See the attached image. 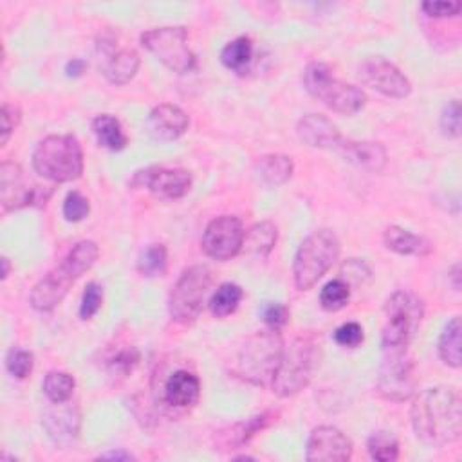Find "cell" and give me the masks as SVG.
Wrapping results in <instances>:
<instances>
[{
  "label": "cell",
  "mask_w": 462,
  "mask_h": 462,
  "mask_svg": "<svg viewBox=\"0 0 462 462\" xmlns=\"http://www.w3.org/2000/svg\"><path fill=\"white\" fill-rule=\"evenodd\" d=\"M297 134L302 143L313 148H338L342 134L338 127L322 114H307L300 120Z\"/></svg>",
  "instance_id": "ffe728a7"
},
{
  "label": "cell",
  "mask_w": 462,
  "mask_h": 462,
  "mask_svg": "<svg viewBox=\"0 0 462 462\" xmlns=\"http://www.w3.org/2000/svg\"><path fill=\"white\" fill-rule=\"evenodd\" d=\"M141 46L177 75L195 69V55L188 46V31L181 26L155 28L141 35Z\"/></svg>",
  "instance_id": "9c48e42d"
},
{
  "label": "cell",
  "mask_w": 462,
  "mask_h": 462,
  "mask_svg": "<svg viewBox=\"0 0 462 462\" xmlns=\"http://www.w3.org/2000/svg\"><path fill=\"white\" fill-rule=\"evenodd\" d=\"M220 62L224 67L235 73H244L253 62V42L250 37H239L226 44L220 53Z\"/></svg>",
  "instance_id": "f1b7e54d"
},
{
  "label": "cell",
  "mask_w": 462,
  "mask_h": 462,
  "mask_svg": "<svg viewBox=\"0 0 462 462\" xmlns=\"http://www.w3.org/2000/svg\"><path fill=\"white\" fill-rule=\"evenodd\" d=\"M200 397V381L193 372L177 370L164 385V401L172 408H191Z\"/></svg>",
  "instance_id": "7402d4cb"
},
{
  "label": "cell",
  "mask_w": 462,
  "mask_h": 462,
  "mask_svg": "<svg viewBox=\"0 0 462 462\" xmlns=\"http://www.w3.org/2000/svg\"><path fill=\"white\" fill-rule=\"evenodd\" d=\"M168 264V252L163 244H152L141 252L138 259V270L147 279L163 277Z\"/></svg>",
  "instance_id": "d6a6232c"
},
{
  "label": "cell",
  "mask_w": 462,
  "mask_h": 462,
  "mask_svg": "<svg viewBox=\"0 0 462 462\" xmlns=\"http://www.w3.org/2000/svg\"><path fill=\"white\" fill-rule=\"evenodd\" d=\"M67 403H58V408L48 410L44 417V428L49 439L60 448H71L78 440L82 424L80 410Z\"/></svg>",
  "instance_id": "e0dca14e"
},
{
  "label": "cell",
  "mask_w": 462,
  "mask_h": 462,
  "mask_svg": "<svg viewBox=\"0 0 462 462\" xmlns=\"http://www.w3.org/2000/svg\"><path fill=\"white\" fill-rule=\"evenodd\" d=\"M244 226L241 218L222 215L213 218L202 235V250L209 259L229 261L241 253L244 244Z\"/></svg>",
  "instance_id": "30bf717a"
},
{
  "label": "cell",
  "mask_w": 462,
  "mask_h": 462,
  "mask_svg": "<svg viewBox=\"0 0 462 462\" xmlns=\"http://www.w3.org/2000/svg\"><path fill=\"white\" fill-rule=\"evenodd\" d=\"M139 363V352L136 349H123L120 351L111 361H109V370L112 376H129Z\"/></svg>",
  "instance_id": "ab89813d"
},
{
  "label": "cell",
  "mask_w": 462,
  "mask_h": 462,
  "mask_svg": "<svg viewBox=\"0 0 462 462\" xmlns=\"http://www.w3.org/2000/svg\"><path fill=\"white\" fill-rule=\"evenodd\" d=\"M100 248L93 241H80L60 264L75 280L84 277L98 261Z\"/></svg>",
  "instance_id": "83f0119b"
},
{
  "label": "cell",
  "mask_w": 462,
  "mask_h": 462,
  "mask_svg": "<svg viewBox=\"0 0 462 462\" xmlns=\"http://www.w3.org/2000/svg\"><path fill=\"white\" fill-rule=\"evenodd\" d=\"M76 280L62 268L58 266L57 270H53L51 273H48L31 291L30 302L33 306V309L40 311V313H49L53 311L67 295L69 288L75 284Z\"/></svg>",
  "instance_id": "ac0fdd59"
},
{
  "label": "cell",
  "mask_w": 462,
  "mask_h": 462,
  "mask_svg": "<svg viewBox=\"0 0 462 462\" xmlns=\"http://www.w3.org/2000/svg\"><path fill=\"white\" fill-rule=\"evenodd\" d=\"M147 127L155 139L175 141L188 130L190 118L181 107L173 103H161L148 114Z\"/></svg>",
  "instance_id": "d6986e66"
},
{
  "label": "cell",
  "mask_w": 462,
  "mask_h": 462,
  "mask_svg": "<svg viewBox=\"0 0 462 462\" xmlns=\"http://www.w3.org/2000/svg\"><path fill=\"white\" fill-rule=\"evenodd\" d=\"M277 413L273 412H264L261 415H255L252 419H248L246 422H239L234 428H229L227 433H222V444L226 448H241L244 444H248L259 431H262L264 428H268L275 419Z\"/></svg>",
  "instance_id": "d4e9b609"
},
{
  "label": "cell",
  "mask_w": 462,
  "mask_h": 462,
  "mask_svg": "<svg viewBox=\"0 0 462 462\" xmlns=\"http://www.w3.org/2000/svg\"><path fill=\"white\" fill-rule=\"evenodd\" d=\"M284 354V340L280 331L255 333L243 345L237 358V374L257 386H268L279 369Z\"/></svg>",
  "instance_id": "277c9868"
},
{
  "label": "cell",
  "mask_w": 462,
  "mask_h": 462,
  "mask_svg": "<svg viewBox=\"0 0 462 462\" xmlns=\"http://www.w3.org/2000/svg\"><path fill=\"white\" fill-rule=\"evenodd\" d=\"M352 440L334 426H318L307 440V460L345 462L352 457Z\"/></svg>",
  "instance_id": "9a60e30c"
},
{
  "label": "cell",
  "mask_w": 462,
  "mask_h": 462,
  "mask_svg": "<svg viewBox=\"0 0 462 462\" xmlns=\"http://www.w3.org/2000/svg\"><path fill=\"white\" fill-rule=\"evenodd\" d=\"M66 71H67L69 76H82L84 71H85V62L80 60V58H75V60H71V62L67 64Z\"/></svg>",
  "instance_id": "f6af8a7d"
},
{
  "label": "cell",
  "mask_w": 462,
  "mask_h": 462,
  "mask_svg": "<svg viewBox=\"0 0 462 462\" xmlns=\"http://www.w3.org/2000/svg\"><path fill=\"white\" fill-rule=\"evenodd\" d=\"M460 318L455 316L451 318L444 331L440 333V338H439V356L440 360L451 367V369H458L460 367Z\"/></svg>",
  "instance_id": "4dcf8cb0"
},
{
  "label": "cell",
  "mask_w": 462,
  "mask_h": 462,
  "mask_svg": "<svg viewBox=\"0 0 462 462\" xmlns=\"http://www.w3.org/2000/svg\"><path fill=\"white\" fill-rule=\"evenodd\" d=\"M415 437L431 448L458 440L462 431L460 397L451 386H433L421 392L410 410Z\"/></svg>",
  "instance_id": "6da1fadb"
},
{
  "label": "cell",
  "mask_w": 462,
  "mask_h": 462,
  "mask_svg": "<svg viewBox=\"0 0 462 462\" xmlns=\"http://www.w3.org/2000/svg\"><path fill=\"white\" fill-rule=\"evenodd\" d=\"M462 10L460 3H424L422 12L428 17L433 19H446V17H455Z\"/></svg>",
  "instance_id": "ee69618b"
},
{
  "label": "cell",
  "mask_w": 462,
  "mask_h": 462,
  "mask_svg": "<svg viewBox=\"0 0 462 462\" xmlns=\"http://www.w3.org/2000/svg\"><path fill=\"white\" fill-rule=\"evenodd\" d=\"M0 120H3V139H0V143L6 145L10 141L13 130L21 123V111L15 105L4 103L3 105V116H0Z\"/></svg>",
  "instance_id": "7bdbcfd3"
},
{
  "label": "cell",
  "mask_w": 462,
  "mask_h": 462,
  "mask_svg": "<svg viewBox=\"0 0 462 462\" xmlns=\"http://www.w3.org/2000/svg\"><path fill=\"white\" fill-rule=\"evenodd\" d=\"M209 286L211 271L206 266H191L184 270L168 297L170 318L182 325L195 322L202 311Z\"/></svg>",
  "instance_id": "ba28073f"
},
{
  "label": "cell",
  "mask_w": 462,
  "mask_h": 462,
  "mask_svg": "<svg viewBox=\"0 0 462 462\" xmlns=\"http://www.w3.org/2000/svg\"><path fill=\"white\" fill-rule=\"evenodd\" d=\"M49 195H42L40 186L28 181L21 164L6 161L0 166V199L6 209H21L35 202L48 200Z\"/></svg>",
  "instance_id": "7c38bea8"
},
{
  "label": "cell",
  "mask_w": 462,
  "mask_h": 462,
  "mask_svg": "<svg viewBox=\"0 0 462 462\" xmlns=\"http://www.w3.org/2000/svg\"><path fill=\"white\" fill-rule=\"evenodd\" d=\"M440 130H442L444 136H448L451 139H458L460 138L462 123H460V103H458V100L448 102V105L442 109Z\"/></svg>",
  "instance_id": "74e56055"
},
{
  "label": "cell",
  "mask_w": 462,
  "mask_h": 462,
  "mask_svg": "<svg viewBox=\"0 0 462 462\" xmlns=\"http://www.w3.org/2000/svg\"><path fill=\"white\" fill-rule=\"evenodd\" d=\"M367 449L374 460L394 462L399 458V442L390 431H376L369 437Z\"/></svg>",
  "instance_id": "836d02e7"
},
{
  "label": "cell",
  "mask_w": 462,
  "mask_h": 462,
  "mask_svg": "<svg viewBox=\"0 0 462 462\" xmlns=\"http://www.w3.org/2000/svg\"><path fill=\"white\" fill-rule=\"evenodd\" d=\"M255 172L259 179L271 188L286 184L295 172V163L289 155L284 154H268L257 159Z\"/></svg>",
  "instance_id": "cb8c5ba5"
},
{
  "label": "cell",
  "mask_w": 462,
  "mask_h": 462,
  "mask_svg": "<svg viewBox=\"0 0 462 462\" xmlns=\"http://www.w3.org/2000/svg\"><path fill=\"white\" fill-rule=\"evenodd\" d=\"M102 73L114 85L129 84L139 71V55L134 49H116L112 40H102Z\"/></svg>",
  "instance_id": "2e32d148"
},
{
  "label": "cell",
  "mask_w": 462,
  "mask_h": 462,
  "mask_svg": "<svg viewBox=\"0 0 462 462\" xmlns=\"http://www.w3.org/2000/svg\"><path fill=\"white\" fill-rule=\"evenodd\" d=\"M342 252L334 231L318 229L311 234L298 248L293 275L298 291H309L338 261Z\"/></svg>",
  "instance_id": "5b68a950"
},
{
  "label": "cell",
  "mask_w": 462,
  "mask_h": 462,
  "mask_svg": "<svg viewBox=\"0 0 462 462\" xmlns=\"http://www.w3.org/2000/svg\"><path fill=\"white\" fill-rule=\"evenodd\" d=\"M361 80L383 96L403 100L410 96L412 84L397 66L385 58H370L360 67Z\"/></svg>",
  "instance_id": "5bb4252c"
},
{
  "label": "cell",
  "mask_w": 462,
  "mask_h": 462,
  "mask_svg": "<svg viewBox=\"0 0 462 462\" xmlns=\"http://www.w3.org/2000/svg\"><path fill=\"white\" fill-rule=\"evenodd\" d=\"M449 279H451V286L455 291H460V264H455L449 271Z\"/></svg>",
  "instance_id": "bcb514c9"
},
{
  "label": "cell",
  "mask_w": 462,
  "mask_h": 462,
  "mask_svg": "<svg viewBox=\"0 0 462 462\" xmlns=\"http://www.w3.org/2000/svg\"><path fill=\"white\" fill-rule=\"evenodd\" d=\"M134 184L148 188L155 197L164 200L182 199L193 184V177L182 168L152 166L134 175Z\"/></svg>",
  "instance_id": "4fadbf2b"
},
{
  "label": "cell",
  "mask_w": 462,
  "mask_h": 462,
  "mask_svg": "<svg viewBox=\"0 0 462 462\" xmlns=\"http://www.w3.org/2000/svg\"><path fill=\"white\" fill-rule=\"evenodd\" d=\"M262 320L268 329L280 331L289 322V309L282 304H268L262 309Z\"/></svg>",
  "instance_id": "b9f144b4"
},
{
  "label": "cell",
  "mask_w": 462,
  "mask_h": 462,
  "mask_svg": "<svg viewBox=\"0 0 462 462\" xmlns=\"http://www.w3.org/2000/svg\"><path fill=\"white\" fill-rule=\"evenodd\" d=\"M385 354L386 358L378 379V392L381 397L394 403L408 401L415 394L417 386L413 363L406 356V351H392Z\"/></svg>",
  "instance_id": "8fae6325"
},
{
  "label": "cell",
  "mask_w": 462,
  "mask_h": 462,
  "mask_svg": "<svg viewBox=\"0 0 462 462\" xmlns=\"http://www.w3.org/2000/svg\"><path fill=\"white\" fill-rule=\"evenodd\" d=\"M243 297H244V291L241 286L226 282L218 286V289L213 293L209 300V311L215 318H226L239 309Z\"/></svg>",
  "instance_id": "f546056e"
},
{
  "label": "cell",
  "mask_w": 462,
  "mask_h": 462,
  "mask_svg": "<svg viewBox=\"0 0 462 462\" xmlns=\"http://www.w3.org/2000/svg\"><path fill=\"white\" fill-rule=\"evenodd\" d=\"M338 150L342 155L358 166L360 170L379 173L388 161L386 150L381 143H372V141H342Z\"/></svg>",
  "instance_id": "44dd1931"
},
{
  "label": "cell",
  "mask_w": 462,
  "mask_h": 462,
  "mask_svg": "<svg viewBox=\"0 0 462 462\" xmlns=\"http://www.w3.org/2000/svg\"><path fill=\"white\" fill-rule=\"evenodd\" d=\"M365 334H363V327L356 322H347L343 325H340L334 331V342L340 347H347V349H356L363 343Z\"/></svg>",
  "instance_id": "60d3db41"
},
{
  "label": "cell",
  "mask_w": 462,
  "mask_h": 462,
  "mask_svg": "<svg viewBox=\"0 0 462 462\" xmlns=\"http://www.w3.org/2000/svg\"><path fill=\"white\" fill-rule=\"evenodd\" d=\"M304 85L311 96L343 116L358 114L367 103V94L360 87L334 78L331 67L322 62H313L307 66L304 73Z\"/></svg>",
  "instance_id": "8992f818"
},
{
  "label": "cell",
  "mask_w": 462,
  "mask_h": 462,
  "mask_svg": "<svg viewBox=\"0 0 462 462\" xmlns=\"http://www.w3.org/2000/svg\"><path fill=\"white\" fill-rule=\"evenodd\" d=\"M93 132H94L100 147H103L111 152H120L129 143V138L123 132L120 120L111 114L96 116L93 121Z\"/></svg>",
  "instance_id": "484cf974"
},
{
  "label": "cell",
  "mask_w": 462,
  "mask_h": 462,
  "mask_svg": "<svg viewBox=\"0 0 462 462\" xmlns=\"http://www.w3.org/2000/svg\"><path fill=\"white\" fill-rule=\"evenodd\" d=\"M351 300V286L343 279H334L327 282L320 293V304L325 311H340Z\"/></svg>",
  "instance_id": "e575fe53"
},
{
  "label": "cell",
  "mask_w": 462,
  "mask_h": 462,
  "mask_svg": "<svg viewBox=\"0 0 462 462\" xmlns=\"http://www.w3.org/2000/svg\"><path fill=\"white\" fill-rule=\"evenodd\" d=\"M322 363V347L313 336H300L284 347L271 388L279 397L300 394L315 378Z\"/></svg>",
  "instance_id": "7a4b0ae2"
},
{
  "label": "cell",
  "mask_w": 462,
  "mask_h": 462,
  "mask_svg": "<svg viewBox=\"0 0 462 462\" xmlns=\"http://www.w3.org/2000/svg\"><path fill=\"white\" fill-rule=\"evenodd\" d=\"M385 313L386 322L381 333L383 351H406L424 315V306L421 298L403 291L394 293L385 304Z\"/></svg>",
  "instance_id": "52a82bcc"
},
{
  "label": "cell",
  "mask_w": 462,
  "mask_h": 462,
  "mask_svg": "<svg viewBox=\"0 0 462 462\" xmlns=\"http://www.w3.org/2000/svg\"><path fill=\"white\" fill-rule=\"evenodd\" d=\"M385 246L397 253V255H412V257H426L433 252V244L421 237L412 234V231L399 227V226H388L383 234Z\"/></svg>",
  "instance_id": "603a6c76"
},
{
  "label": "cell",
  "mask_w": 462,
  "mask_h": 462,
  "mask_svg": "<svg viewBox=\"0 0 462 462\" xmlns=\"http://www.w3.org/2000/svg\"><path fill=\"white\" fill-rule=\"evenodd\" d=\"M277 237H279V231L273 222L270 220L259 222L250 231H246L243 250H246L250 255H255V257H268L277 244Z\"/></svg>",
  "instance_id": "4316f807"
},
{
  "label": "cell",
  "mask_w": 462,
  "mask_h": 462,
  "mask_svg": "<svg viewBox=\"0 0 462 462\" xmlns=\"http://www.w3.org/2000/svg\"><path fill=\"white\" fill-rule=\"evenodd\" d=\"M3 280H6L8 277H10V259H6V257H3Z\"/></svg>",
  "instance_id": "c3c4849f"
},
{
  "label": "cell",
  "mask_w": 462,
  "mask_h": 462,
  "mask_svg": "<svg viewBox=\"0 0 462 462\" xmlns=\"http://www.w3.org/2000/svg\"><path fill=\"white\" fill-rule=\"evenodd\" d=\"M102 304H103V288L96 282L87 284L80 304V318L91 320L102 309Z\"/></svg>",
  "instance_id": "f35d334b"
},
{
  "label": "cell",
  "mask_w": 462,
  "mask_h": 462,
  "mask_svg": "<svg viewBox=\"0 0 462 462\" xmlns=\"http://www.w3.org/2000/svg\"><path fill=\"white\" fill-rule=\"evenodd\" d=\"M100 458H116V460H130L134 458L130 453L127 451H111V453H105V455H100Z\"/></svg>",
  "instance_id": "7dc6e473"
},
{
  "label": "cell",
  "mask_w": 462,
  "mask_h": 462,
  "mask_svg": "<svg viewBox=\"0 0 462 462\" xmlns=\"http://www.w3.org/2000/svg\"><path fill=\"white\" fill-rule=\"evenodd\" d=\"M89 211H91V204H89V199L84 193H80L76 190L67 193V197L64 200V217H66V220H69V222H82L89 215Z\"/></svg>",
  "instance_id": "8d00e7d4"
},
{
  "label": "cell",
  "mask_w": 462,
  "mask_h": 462,
  "mask_svg": "<svg viewBox=\"0 0 462 462\" xmlns=\"http://www.w3.org/2000/svg\"><path fill=\"white\" fill-rule=\"evenodd\" d=\"M75 378L62 370H53L44 379V394L53 404L67 403L75 394Z\"/></svg>",
  "instance_id": "1f68e13d"
},
{
  "label": "cell",
  "mask_w": 462,
  "mask_h": 462,
  "mask_svg": "<svg viewBox=\"0 0 462 462\" xmlns=\"http://www.w3.org/2000/svg\"><path fill=\"white\" fill-rule=\"evenodd\" d=\"M33 365H35L33 352L24 349H13L6 358V369L17 379L30 378V374L33 372Z\"/></svg>",
  "instance_id": "d590c367"
},
{
  "label": "cell",
  "mask_w": 462,
  "mask_h": 462,
  "mask_svg": "<svg viewBox=\"0 0 462 462\" xmlns=\"http://www.w3.org/2000/svg\"><path fill=\"white\" fill-rule=\"evenodd\" d=\"M33 168L53 182H71L84 173V150L71 134L44 138L33 152Z\"/></svg>",
  "instance_id": "3957f363"
}]
</instances>
